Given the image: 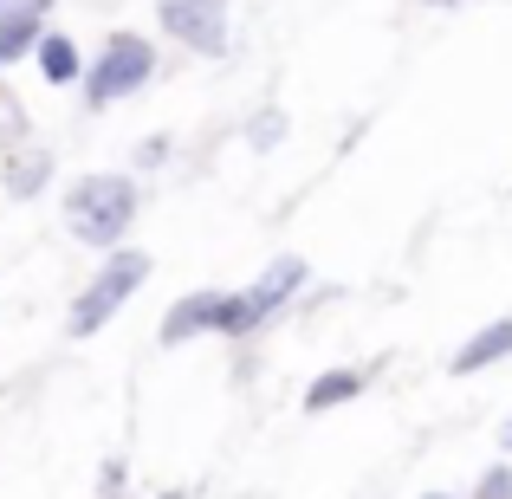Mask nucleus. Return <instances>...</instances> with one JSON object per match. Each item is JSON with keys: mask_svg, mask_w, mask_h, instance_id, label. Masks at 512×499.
I'll return each instance as SVG.
<instances>
[{"mask_svg": "<svg viewBox=\"0 0 512 499\" xmlns=\"http://www.w3.org/2000/svg\"><path fill=\"white\" fill-rule=\"evenodd\" d=\"M39 59H46V78H72L78 72V59H72V46H65V39H46V52H39Z\"/></svg>", "mask_w": 512, "mask_h": 499, "instance_id": "obj_5", "label": "nucleus"}, {"mask_svg": "<svg viewBox=\"0 0 512 499\" xmlns=\"http://www.w3.org/2000/svg\"><path fill=\"white\" fill-rule=\"evenodd\" d=\"M26 46H33V13H7V20H0V65Z\"/></svg>", "mask_w": 512, "mask_h": 499, "instance_id": "obj_4", "label": "nucleus"}, {"mask_svg": "<svg viewBox=\"0 0 512 499\" xmlns=\"http://www.w3.org/2000/svg\"><path fill=\"white\" fill-rule=\"evenodd\" d=\"M137 273H143V260H117V266H111V273H104V279H98V292H91V299H85V305H78V331H91V325H98V318H104V312H111V305H117V299H124V292H130V286H137Z\"/></svg>", "mask_w": 512, "mask_h": 499, "instance_id": "obj_3", "label": "nucleus"}, {"mask_svg": "<svg viewBox=\"0 0 512 499\" xmlns=\"http://www.w3.org/2000/svg\"><path fill=\"white\" fill-rule=\"evenodd\" d=\"M143 65H150V52L137 46V39H117L111 52H104L98 78H91V98H111V91H130L143 78Z\"/></svg>", "mask_w": 512, "mask_h": 499, "instance_id": "obj_2", "label": "nucleus"}, {"mask_svg": "<svg viewBox=\"0 0 512 499\" xmlns=\"http://www.w3.org/2000/svg\"><path fill=\"white\" fill-rule=\"evenodd\" d=\"M124 214H130V188L124 182H85L72 195V221H78L85 240H111L117 227H124Z\"/></svg>", "mask_w": 512, "mask_h": 499, "instance_id": "obj_1", "label": "nucleus"}]
</instances>
